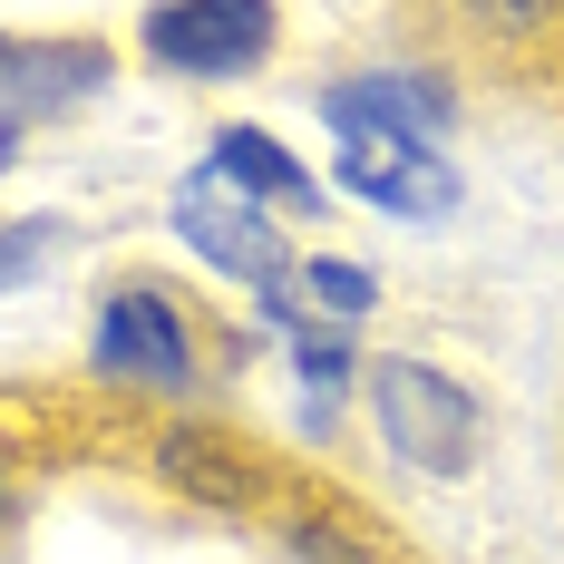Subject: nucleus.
<instances>
[{
	"label": "nucleus",
	"mask_w": 564,
	"mask_h": 564,
	"mask_svg": "<svg viewBox=\"0 0 564 564\" xmlns=\"http://www.w3.org/2000/svg\"><path fill=\"white\" fill-rule=\"evenodd\" d=\"M137 40H147L156 68L225 88V78H253V68L273 58L282 20L253 10V0H175V10H147V20H137Z\"/></svg>",
	"instance_id": "nucleus-3"
},
{
	"label": "nucleus",
	"mask_w": 564,
	"mask_h": 564,
	"mask_svg": "<svg viewBox=\"0 0 564 564\" xmlns=\"http://www.w3.org/2000/svg\"><path fill=\"white\" fill-rule=\"evenodd\" d=\"M40 253H50V225H0V292L20 273H40Z\"/></svg>",
	"instance_id": "nucleus-11"
},
{
	"label": "nucleus",
	"mask_w": 564,
	"mask_h": 564,
	"mask_svg": "<svg viewBox=\"0 0 564 564\" xmlns=\"http://www.w3.org/2000/svg\"><path fill=\"white\" fill-rule=\"evenodd\" d=\"M448 117H457V98L429 68H350V78L322 88V127L340 147H360V137H380V147H448Z\"/></svg>",
	"instance_id": "nucleus-5"
},
{
	"label": "nucleus",
	"mask_w": 564,
	"mask_h": 564,
	"mask_svg": "<svg viewBox=\"0 0 564 564\" xmlns=\"http://www.w3.org/2000/svg\"><path fill=\"white\" fill-rule=\"evenodd\" d=\"M205 175H215V185H234L243 205H263V215H273V205H292V215H322V195H332V185L302 166L273 127H215Z\"/></svg>",
	"instance_id": "nucleus-8"
},
{
	"label": "nucleus",
	"mask_w": 564,
	"mask_h": 564,
	"mask_svg": "<svg viewBox=\"0 0 564 564\" xmlns=\"http://www.w3.org/2000/svg\"><path fill=\"white\" fill-rule=\"evenodd\" d=\"M98 78H108V50H88V40H0V137L98 98Z\"/></svg>",
	"instance_id": "nucleus-7"
},
{
	"label": "nucleus",
	"mask_w": 564,
	"mask_h": 564,
	"mask_svg": "<svg viewBox=\"0 0 564 564\" xmlns=\"http://www.w3.org/2000/svg\"><path fill=\"white\" fill-rule=\"evenodd\" d=\"M332 185L360 195V205H380L390 225H448L457 205H467L448 147H380V137H360V147L332 156Z\"/></svg>",
	"instance_id": "nucleus-6"
},
{
	"label": "nucleus",
	"mask_w": 564,
	"mask_h": 564,
	"mask_svg": "<svg viewBox=\"0 0 564 564\" xmlns=\"http://www.w3.org/2000/svg\"><path fill=\"white\" fill-rule=\"evenodd\" d=\"M292 302H302L322 332H360V322L380 312V273L350 263V253H302V263H292Z\"/></svg>",
	"instance_id": "nucleus-9"
},
{
	"label": "nucleus",
	"mask_w": 564,
	"mask_h": 564,
	"mask_svg": "<svg viewBox=\"0 0 564 564\" xmlns=\"http://www.w3.org/2000/svg\"><path fill=\"white\" fill-rule=\"evenodd\" d=\"M166 225H175V243L195 253V263H215V273H234V282H282L292 273V243H282V225L263 215V205H243L234 185H215V175L195 166L185 185H175V205H166Z\"/></svg>",
	"instance_id": "nucleus-4"
},
{
	"label": "nucleus",
	"mask_w": 564,
	"mask_h": 564,
	"mask_svg": "<svg viewBox=\"0 0 564 564\" xmlns=\"http://www.w3.org/2000/svg\"><path fill=\"white\" fill-rule=\"evenodd\" d=\"M370 419H380V438H390L409 467H429V477H467L477 448H487V409L467 380H448L438 360H380L370 370Z\"/></svg>",
	"instance_id": "nucleus-2"
},
{
	"label": "nucleus",
	"mask_w": 564,
	"mask_h": 564,
	"mask_svg": "<svg viewBox=\"0 0 564 564\" xmlns=\"http://www.w3.org/2000/svg\"><path fill=\"white\" fill-rule=\"evenodd\" d=\"M156 457H166V477H175V487H195V497H215V507H253V497H263L253 457L225 448V438H205V429H175Z\"/></svg>",
	"instance_id": "nucleus-10"
},
{
	"label": "nucleus",
	"mask_w": 564,
	"mask_h": 564,
	"mask_svg": "<svg viewBox=\"0 0 564 564\" xmlns=\"http://www.w3.org/2000/svg\"><path fill=\"white\" fill-rule=\"evenodd\" d=\"M20 525V477H10V457H0V535Z\"/></svg>",
	"instance_id": "nucleus-12"
},
{
	"label": "nucleus",
	"mask_w": 564,
	"mask_h": 564,
	"mask_svg": "<svg viewBox=\"0 0 564 564\" xmlns=\"http://www.w3.org/2000/svg\"><path fill=\"white\" fill-rule=\"evenodd\" d=\"M88 370L108 390H137V399H185L205 380L185 292H166V282H147V273L108 282L98 292V322H88Z\"/></svg>",
	"instance_id": "nucleus-1"
}]
</instances>
